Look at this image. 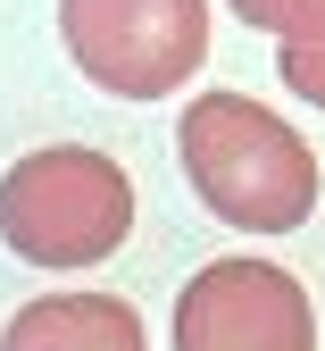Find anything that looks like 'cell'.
<instances>
[{
  "label": "cell",
  "instance_id": "cell-1",
  "mask_svg": "<svg viewBox=\"0 0 325 351\" xmlns=\"http://www.w3.org/2000/svg\"><path fill=\"white\" fill-rule=\"evenodd\" d=\"M183 143V176L192 193L225 217V226H250V234H284L309 226L317 209V159L275 109L242 101V93H200L175 125Z\"/></svg>",
  "mask_w": 325,
  "mask_h": 351
},
{
  "label": "cell",
  "instance_id": "cell-2",
  "mask_svg": "<svg viewBox=\"0 0 325 351\" xmlns=\"http://www.w3.org/2000/svg\"><path fill=\"white\" fill-rule=\"evenodd\" d=\"M0 234L34 268H92L133 234V184L109 151H83V143L34 151L0 184Z\"/></svg>",
  "mask_w": 325,
  "mask_h": 351
},
{
  "label": "cell",
  "instance_id": "cell-3",
  "mask_svg": "<svg viewBox=\"0 0 325 351\" xmlns=\"http://www.w3.org/2000/svg\"><path fill=\"white\" fill-rule=\"evenodd\" d=\"M75 67L117 101H159L209 59V0H59Z\"/></svg>",
  "mask_w": 325,
  "mask_h": 351
},
{
  "label": "cell",
  "instance_id": "cell-4",
  "mask_svg": "<svg viewBox=\"0 0 325 351\" xmlns=\"http://www.w3.org/2000/svg\"><path fill=\"white\" fill-rule=\"evenodd\" d=\"M175 343L183 351H309L317 343V310L267 259H217V268H200L183 285Z\"/></svg>",
  "mask_w": 325,
  "mask_h": 351
},
{
  "label": "cell",
  "instance_id": "cell-5",
  "mask_svg": "<svg viewBox=\"0 0 325 351\" xmlns=\"http://www.w3.org/2000/svg\"><path fill=\"white\" fill-rule=\"evenodd\" d=\"M275 67H284V93L325 109V0H292L284 34H275Z\"/></svg>",
  "mask_w": 325,
  "mask_h": 351
},
{
  "label": "cell",
  "instance_id": "cell-6",
  "mask_svg": "<svg viewBox=\"0 0 325 351\" xmlns=\"http://www.w3.org/2000/svg\"><path fill=\"white\" fill-rule=\"evenodd\" d=\"M51 335H101V343H142V326H133L125 310H109V301H59V310H34L9 326V343H51Z\"/></svg>",
  "mask_w": 325,
  "mask_h": 351
},
{
  "label": "cell",
  "instance_id": "cell-7",
  "mask_svg": "<svg viewBox=\"0 0 325 351\" xmlns=\"http://www.w3.org/2000/svg\"><path fill=\"white\" fill-rule=\"evenodd\" d=\"M234 9H242V25H259V34H284L292 0H234Z\"/></svg>",
  "mask_w": 325,
  "mask_h": 351
}]
</instances>
